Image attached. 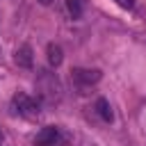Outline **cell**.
Wrapping results in <instances>:
<instances>
[{
    "label": "cell",
    "instance_id": "1",
    "mask_svg": "<svg viewBox=\"0 0 146 146\" xmlns=\"http://www.w3.org/2000/svg\"><path fill=\"white\" fill-rule=\"evenodd\" d=\"M36 89H39L41 100H43V103H48V105H52V103H59V100H62V82L57 80V75H55V73L39 71Z\"/></svg>",
    "mask_w": 146,
    "mask_h": 146
},
{
    "label": "cell",
    "instance_id": "2",
    "mask_svg": "<svg viewBox=\"0 0 146 146\" xmlns=\"http://www.w3.org/2000/svg\"><path fill=\"white\" fill-rule=\"evenodd\" d=\"M11 103H14V110L21 114V116H25V119H36L39 116V112H41V107H39V103L34 100V98H30L27 94H14V98H11Z\"/></svg>",
    "mask_w": 146,
    "mask_h": 146
},
{
    "label": "cell",
    "instance_id": "3",
    "mask_svg": "<svg viewBox=\"0 0 146 146\" xmlns=\"http://www.w3.org/2000/svg\"><path fill=\"white\" fill-rule=\"evenodd\" d=\"M100 71L98 68H73L71 71V78L78 82V84H96L100 80Z\"/></svg>",
    "mask_w": 146,
    "mask_h": 146
},
{
    "label": "cell",
    "instance_id": "4",
    "mask_svg": "<svg viewBox=\"0 0 146 146\" xmlns=\"http://www.w3.org/2000/svg\"><path fill=\"white\" fill-rule=\"evenodd\" d=\"M57 139H59V130H57L55 125H46V128H41V130L36 132L34 144H36V146H55Z\"/></svg>",
    "mask_w": 146,
    "mask_h": 146
},
{
    "label": "cell",
    "instance_id": "5",
    "mask_svg": "<svg viewBox=\"0 0 146 146\" xmlns=\"http://www.w3.org/2000/svg\"><path fill=\"white\" fill-rule=\"evenodd\" d=\"M14 62L21 66V68H32V64H34V57H32V48L25 43V46H21V48H16V52H14Z\"/></svg>",
    "mask_w": 146,
    "mask_h": 146
},
{
    "label": "cell",
    "instance_id": "6",
    "mask_svg": "<svg viewBox=\"0 0 146 146\" xmlns=\"http://www.w3.org/2000/svg\"><path fill=\"white\" fill-rule=\"evenodd\" d=\"M46 55H48V64H50V66H59V64H62V59H64L62 48H59L57 43H48Z\"/></svg>",
    "mask_w": 146,
    "mask_h": 146
},
{
    "label": "cell",
    "instance_id": "7",
    "mask_svg": "<svg viewBox=\"0 0 146 146\" xmlns=\"http://www.w3.org/2000/svg\"><path fill=\"white\" fill-rule=\"evenodd\" d=\"M96 112H98V116H100L103 121H112V119H114L112 107H110V103H107L105 98H98V100H96Z\"/></svg>",
    "mask_w": 146,
    "mask_h": 146
},
{
    "label": "cell",
    "instance_id": "8",
    "mask_svg": "<svg viewBox=\"0 0 146 146\" xmlns=\"http://www.w3.org/2000/svg\"><path fill=\"white\" fill-rule=\"evenodd\" d=\"M66 9L73 18H80L84 11V0H66Z\"/></svg>",
    "mask_w": 146,
    "mask_h": 146
},
{
    "label": "cell",
    "instance_id": "9",
    "mask_svg": "<svg viewBox=\"0 0 146 146\" xmlns=\"http://www.w3.org/2000/svg\"><path fill=\"white\" fill-rule=\"evenodd\" d=\"M116 5L123 7V9H132L135 7V0H116Z\"/></svg>",
    "mask_w": 146,
    "mask_h": 146
},
{
    "label": "cell",
    "instance_id": "10",
    "mask_svg": "<svg viewBox=\"0 0 146 146\" xmlns=\"http://www.w3.org/2000/svg\"><path fill=\"white\" fill-rule=\"evenodd\" d=\"M36 2H39V5H50L52 0H36Z\"/></svg>",
    "mask_w": 146,
    "mask_h": 146
},
{
    "label": "cell",
    "instance_id": "11",
    "mask_svg": "<svg viewBox=\"0 0 146 146\" xmlns=\"http://www.w3.org/2000/svg\"><path fill=\"white\" fill-rule=\"evenodd\" d=\"M84 146H98V144H84Z\"/></svg>",
    "mask_w": 146,
    "mask_h": 146
},
{
    "label": "cell",
    "instance_id": "12",
    "mask_svg": "<svg viewBox=\"0 0 146 146\" xmlns=\"http://www.w3.org/2000/svg\"><path fill=\"white\" fill-rule=\"evenodd\" d=\"M0 141H2V135H0Z\"/></svg>",
    "mask_w": 146,
    "mask_h": 146
}]
</instances>
